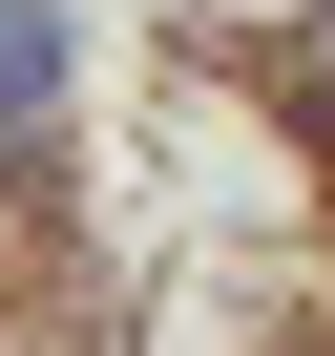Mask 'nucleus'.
Segmentation results:
<instances>
[{"label":"nucleus","instance_id":"1","mask_svg":"<svg viewBox=\"0 0 335 356\" xmlns=\"http://www.w3.org/2000/svg\"><path fill=\"white\" fill-rule=\"evenodd\" d=\"M63 105V0H0V147Z\"/></svg>","mask_w":335,"mask_h":356}]
</instances>
